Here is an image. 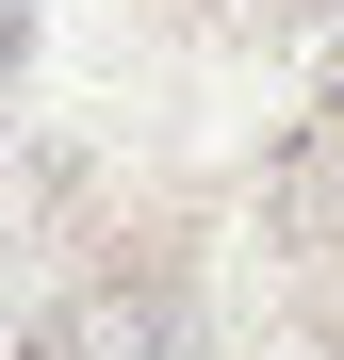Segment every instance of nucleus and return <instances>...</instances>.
I'll return each mask as SVG.
<instances>
[{
  "mask_svg": "<svg viewBox=\"0 0 344 360\" xmlns=\"http://www.w3.org/2000/svg\"><path fill=\"white\" fill-rule=\"evenodd\" d=\"M33 360H181V344H164V311H148V295H98V311L33 328Z\"/></svg>",
  "mask_w": 344,
  "mask_h": 360,
  "instance_id": "1",
  "label": "nucleus"
},
{
  "mask_svg": "<svg viewBox=\"0 0 344 360\" xmlns=\"http://www.w3.org/2000/svg\"><path fill=\"white\" fill-rule=\"evenodd\" d=\"M0 360H33V328H0Z\"/></svg>",
  "mask_w": 344,
  "mask_h": 360,
  "instance_id": "2",
  "label": "nucleus"
}]
</instances>
